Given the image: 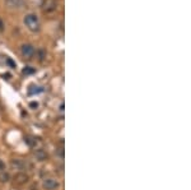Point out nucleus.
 I'll list each match as a JSON object with an SVG mask.
<instances>
[{"mask_svg":"<svg viewBox=\"0 0 191 190\" xmlns=\"http://www.w3.org/2000/svg\"><path fill=\"white\" fill-rule=\"evenodd\" d=\"M10 167L14 170V171H18V172H21V171H23L26 168V163L19 160V158H14L10 161Z\"/></svg>","mask_w":191,"mask_h":190,"instance_id":"nucleus-6","label":"nucleus"},{"mask_svg":"<svg viewBox=\"0 0 191 190\" xmlns=\"http://www.w3.org/2000/svg\"><path fill=\"white\" fill-rule=\"evenodd\" d=\"M24 24L32 32H36V31L40 29V22H38V18L34 14H28V15L24 17Z\"/></svg>","mask_w":191,"mask_h":190,"instance_id":"nucleus-1","label":"nucleus"},{"mask_svg":"<svg viewBox=\"0 0 191 190\" xmlns=\"http://www.w3.org/2000/svg\"><path fill=\"white\" fill-rule=\"evenodd\" d=\"M10 180V176H9V174L8 172H0V181L2 182H8Z\"/></svg>","mask_w":191,"mask_h":190,"instance_id":"nucleus-9","label":"nucleus"},{"mask_svg":"<svg viewBox=\"0 0 191 190\" xmlns=\"http://www.w3.org/2000/svg\"><path fill=\"white\" fill-rule=\"evenodd\" d=\"M29 107H32V108L34 110V108L38 107V103H37V102H31V103H29Z\"/></svg>","mask_w":191,"mask_h":190,"instance_id":"nucleus-15","label":"nucleus"},{"mask_svg":"<svg viewBox=\"0 0 191 190\" xmlns=\"http://www.w3.org/2000/svg\"><path fill=\"white\" fill-rule=\"evenodd\" d=\"M42 187L45 190H56L60 187V182L59 180H56L55 177H46L42 180Z\"/></svg>","mask_w":191,"mask_h":190,"instance_id":"nucleus-2","label":"nucleus"},{"mask_svg":"<svg viewBox=\"0 0 191 190\" xmlns=\"http://www.w3.org/2000/svg\"><path fill=\"white\" fill-rule=\"evenodd\" d=\"M28 180H29V176L24 172V171L17 172L15 176H14V181H15V184H18V185H24V184L28 182Z\"/></svg>","mask_w":191,"mask_h":190,"instance_id":"nucleus-5","label":"nucleus"},{"mask_svg":"<svg viewBox=\"0 0 191 190\" xmlns=\"http://www.w3.org/2000/svg\"><path fill=\"white\" fill-rule=\"evenodd\" d=\"M33 156H34V158H36L37 161H46V160H47V153H46V150L42 149V148L34 149Z\"/></svg>","mask_w":191,"mask_h":190,"instance_id":"nucleus-7","label":"nucleus"},{"mask_svg":"<svg viewBox=\"0 0 191 190\" xmlns=\"http://www.w3.org/2000/svg\"><path fill=\"white\" fill-rule=\"evenodd\" d=\"M37 56H38V60H40V61H44L45 60V58H46V51L45 50H38L37 51Z\"/></svg>","mask_w":191,"mask_h":190,"instance_id":"nucleus-10","label":"nucleus"},{"mask_svg":"<svg viewBox=\"0 0 191 190\" xmlns=\"http://www.w3.org/2000/svg\"><path fill=\"white\" fill-rule=\"evenodd\" d=\"M5 170H7V165H5V162L0 160V172H4Z\"/></svg>","mask_w":191,"mask_h":190,"instance_id":"nucleus-13","label":"nucleus"},{"mask_svg":"<svg viewBox=\"0 0 191 190\" xmlns=\"http://www.w3.org/2000/svg\"><path fill=\"white\" fill-rule=\"evenodd\" d=\"M24 142H26L29 147H33V145L36 144V139H33V138H31V137H26V138H24Z\"/></svg>","mask_w":191,"mask_h":190,"instance_id":"nucleus-11","label":"nucleus"},{"mask_svg":"<svg viewBox=\"0 0 191 190\" xmlns=\"http://www.w3.org/2000/svg\"><path fill=\"white\" fill-rule=\"evenodd\" d=\"M4 27H5V26H4V22H3L2 19H0V32H3V31H4Z\"/></svg>","mask_w":191,"mask_h":190,"instance_id":"nucleus-16","label":"nucleus"},{"mask_svg":"<svg viewBox=\"0 0 191 190\" xmlns=\"http://www.w3.org/2000/svg\"><path fill=\"white\" fill-rule=\"evenodd\" d=\"M7 63L9 64V66H10V68H15V63H14L12 59H9V58H8V59H7Z\"/></svg>","mask_w":191,"mask_h":190,"instance_id":"nucleus-14","label":"nucleus"},{"mask_svg":"<svg viewBox=\"0 0 191 190\" xmlns=\"http://www.w3.org/2000/svg\"><path fill=\"white\" fill-rule=\"evenodd\" d=\"M7 4L10 8H22L23 7V0H7Z\"/></svg>","mask_w":191,"mask_h":190,"instance_id":"nucleus-8","label":"nucleus"},{"mask_svg":"<svg viewBox=\"0 0 191 190\" xmlns=\"http://www.w3.org/2000/svg\"><path fill=\"white\" fill-rule=\"evenodd\" d=\"M21 52H22V55H23V58H26V59H32L33 55L36 54V50H34V47H33L32 45L24 44V45H22Z\"/></svg>","mask_w":191,"mask_h":190,"instance_id":"nucleus-3","label":"nucleus"},{"mask_svg":"<svg viewBox=\"0 0 191 190\" xmlns=\"http://www.w3.org/2000/svg\"><path fill=\"white\" fill-rule=\"evenodd\" d=\"M23 73H24V74H32V73H34V69L31 68V66H27V68L23 69Z\"/></svg>","mask_w":191,"mask_h":190,"instance_id":"nucleus-12","label":"nucleus"},{"mask_svg":"<svg viewBox=\"0 0 191 190\" xmlns=\"http://www.w3.org/2000/svg\"><path fill=\"white\" fill-rule=\"evenodd\" d=\"M41 7H42L44 12H46V13H52L54 10H56L57 3H56V0H42Z\"/></svg>","mask_w":191,"mask_h":190,"instance_id":"nucleus-4","label":"nucleus"}]
</instances>
